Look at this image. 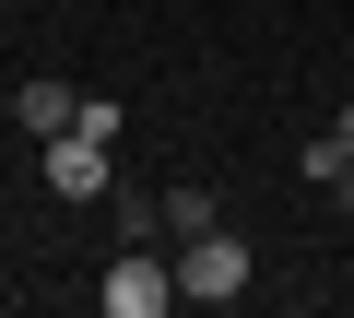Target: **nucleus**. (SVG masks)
Instances as JSON below:
<instances>
[{
	"mask_svg": "<svg viewBox=\"0 0 354 318\" xmlns=\"http://www.w3.org/2000/svg\"><path fill=\"white\" fill-rule=\"evenodd\" d=\"M95 295H106V318H165V306H177V259H165V248H118Z\"/></svg>",
	"mask_w": 354,
	"mask_h": 318,
	"instance_id": "f03ea898",
	"label": "nucleus"
},
{
	"mask_svg": "<svg viewBox=\"0 0 354 318\" xmlns=\"http://www.w3.org/2000/svg\"><path fill=\"white\" fill-rule=\"evenodd\" d=\"M330 141H342V153H354V106H342V118H330Z\"/></svg>",
	"mask_w": 354,
	"mask_h": 318,
	"instance_id": "6e6552de",
	"label": "nucleus"
},
{
	"mask_svg": "<svg viewBox=\"0 0 354 318\" xmlns=\"http://www.w3.org/2000/svg\"><path fill=\"white\" fill-rule=\"evenodd\" d=\"M48 189H59V201H106V189H118L106 130H59V141H48Z\"/></svg>",
	"mask_w": 354,
	"mask_h": 318,
	"instance_id": "7ed1b4c3",
	"label": "nucleus"
},
{
	"mask_svg": "<svg viewBox=\"0 0 354 318\" xmlns=\"http://www.w3.org/2000/svg\"><path fill=\"white\" fill-rule=\"evenodd\" d=\"M307 189H319V201H330V212H354V153H342V141H330V130H319V141H307Z\"/></svg>",
	"mask_w": 354,
	"mask_h": 318,
	"instance_id": "423d86ee",
	"label": "nucleus"
},
{
	"mask_svg": "<svg viewBox=\"0 0 354 318\" xmlns=\"http://www.w3.org/2000/svg\"><path fill=\"white\" fill-rule=\"evenodd\" d=\"M201 224H225L213 189H165V248H177V236H201Z\"/></svg>",
	"mask_w": 354,
	"mask_h": 318,
	"instance_id": "0eeeda50",
	"label": "nucleus"
},
{
	"mask_svg": "<svg viewBox=\"0 0 354 318\" xmlns=\"http://www.w3.org/2000/svg\"><path fill=\"white\" fill-rule=\"evenodd\" d=\"M118 212V248H165V189H106Z\"/></svg>",
	"mask_w": 354,
	"mask_h": 318,
	"instance_id": "39448f33",
	"label": "nucleus"
},
{
	"mask_svg": "<svg viewBox=\"0 0 354 318\" xmlns=\"http://www.w3.org/2000/svg\"><path fill=\"white\" fill-rule=\"evenodd\" d=\"M12 118H24L36 141H59V130H83V95H71V83H24V95H12Z\"/></svg>",
	"mask_w": 354,
	"mask_h": 318,
	"instance_id": "20e7f679",
	"label": "nucleus"
},
{
	"mask_svg": "<svg viewBox=\"0 0 354 318\" xmlns=\"http://www.w3.org/2000/svg\"><path fill=\"white\" fill-rule=\"evenodd\" d=\"M177 306H236L248 295V236L236 224H201V236H177Z\"/></svg>",
	"mask_w": 354,
	"mask_h": 318,
	"instance_id": "f257e3e1",
	"label": "nucleus"
}]
</instances>
